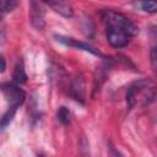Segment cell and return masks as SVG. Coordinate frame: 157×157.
<instances>
[{
    "label": "cell",
    "mask_w": 157,
    "mask_h": 157,
    "mask_svg": "<svg viewBox=\"0 0 157 157\" xmlns=\"http://www.w3.org/2000/svg\"><path fill=\"white\" fill-rule=\"evenodd\" d=\"M55 40L66 45V47H71V48H76V49H80V50H83V52H87V53H91L96 56H99V58H103L105 59V55L99 52L97 48H94L93 45L86 43V42H81L76 38H72V37H66V36H61V34H55L54 36Z\"/></svg>",
    "instance_id": "3"
},
{
    "label": "cell",
    "mask_w": 157,
    "mask_h": 157,
    "mask_svg": "<svg viewBox=\"0 0 157 157\" xmlns=\"http://www.w3.org/2000/svg\"><path fill=\"white\" fill-rule=\"evenodd\" d=\"M17 5H18V1H15V0H0V22H2L5 15L15 10Z\"/></svg>",
    "instance_id": "9"
},
{
    "label": "cell",
    "mask_w": 157,
    "mask_h": 157,
    "mask_svg": "<svg viewBox=\"0 0 157 157\" xmlns=\"http://www.w3.org/2000/svg\"><path fill=\"white\" fill-rule=\"evenodd\" d=\"M132 5L136 9H140L141 11H145V12L153 13L157 11V4L153 1H137V2H134Z\"/></svg>",
    "instance_id": "11"
},
{
    "label": "cell",
    "mask_w": 157,
    "mask_h": 157,
    "mask_svg": "<svg viewBox=\"0 0 157 157\" xmlns=\"http://www.w3.org/2000/svg\"><path fill=\"white\" fill-rule=\"evenodd\" d=\"M70 94L76 99L83 103L85 99V90H83V81L81 77H76L70 85Z\"/></svg>",
    "instance_id": "7"
},
{
    "label": "cell",
    "mask_w": 157,
    "mask_h": 157,
    "mask_svg": "<svg viewBox=\"0 0 157 157\" xmlns=\"http://www.w3.org/2000/svg\"><path fill=\"white\" fill-rule=\"evenodd\" d=\"M148 83L150 82L147 80H140V81H136V82H134L132 85L129 86V88L126 91V104H128L129 109L134 108V105L136 104L137 93L144 91V90H146Z\"/></svg>",
    "instance_id": "5"
},
{
    "label": "cell",
    "mask_w": 157,
    "mask_h": 157,
    "mask_svg": "<svg viewBox=\"0 0 157 157\" xmlns=\"http://www.w3.org/2000/svg\"><path fill=\"white\" fill-rule=\"evenodd\" d=\"M80 152H81V156H82V157H91V156H90L88 144H87V141H86L85 137L81 139V142H80Z\"/></svg>",
    "instance_id": "13"
},
{
    "label": "cell",
    "mask_w": 157,
    "mask_h": 157,
    "mask_svg": "<svg viewBox=\"0 0 157 157\" xmlns=\"http://www.w3.org/2000/svg\"><path fill=\"white\" fill-rule=\"evenodd\" d=\"M0 90L4 93L6 101L9 102V107H13V108H17L18 109L20 105L25 102L26 93L15 82H5V83H1L0 85Z\"/></svg>",
    "instance_id": "2"
},
{
    "label": "cell",
    "mask_w": 157,
    "mask_h": 157,
    "mask_svg": "<svg viewBox=\"0 0 157 157\" xmlns=\"http://www.w3.org/2000/svg\"><path fill=\"white\" fill-rule=\"evenodd\" d=\"M12 80L16 85H22L27 82V74L25 71V65L23 61L21 59L17 60L15 67H13V72H12Z\"/></svg>",
    "instance_id": "8"
},
{
    "label": "cell",
    "mask_w": 157,
    "mask_h": 157,
    "mask_svg": "<svg viewBox=\"0 0 157 157\" xmlns=\"http://www.w3.org/2000/svg\"><path fill=\"white\" fill-rule=\"evenodd\" d=\"M6 69V63H5V59L0 55V72H4Z\"/></svg>",
    "instance_id": "17"
},
{
    "label": "cell",
    "mask_w": 157,
    "mask_h": 157,
    "mask_svg": "<svg viewBox=\"0 0 157 157\" xmlns=\"http://www.w3.org/2000/svg\"><path fill=\"white\" fill-rule=\"evenodd\" d=\"M99 15L102 22L105 26V32L123 34L130 39L135 37L139 32L137 26L121 12H118L112 9H103L101 10Z\"/></svg>",
    "instance_id": "1"
},
{
    "label": "cell",
    "mask_w": 157,
    "mask_h": 157,
    "mask_svg": "<svg viewBox=\"0 0 157 157\" xmlns=\"http://www.w3.org/2000/svg\"><path fill=\"white\" fill-rule=\"evenodd\" d=\"M151 63H152V67L153 70H156V48L153 47L151 50Z\"/></svg>",
    "instance_id": "15"
},
{
    "label": "cell",
    "mask_w": 157,
    "mask_h": 157,
    "mask_svg": "<svg viewBox=\"0 0 157 157\" xmlns=\"http://www.w3.org/2000/svg\"><path fill=\"white\" fill-rule=\"evenodd\" d=\"M4 40H5V29H4L2 22H0V45L4 43Z\"/></svg>",
    "instance_id": "16"
},
{
    "label": "cell",
    "mask_w": 157,
    "mask_h": 157,
    "mask_svg": "<svg viewBox=\"0 0 157 157\" xmlns=\"http://www.w3.org/2000/svg\"><path fill=\"white\" fill-rule=\"evenodd\" d=\"M56 118H58V120H59L61 124L67 125V124L70 123L71 114H70V112H69V109H67L66 107L61 105V107H59V109H58V112H56Z\"/></svg>",
    "instance_id": "12"
},
{
    "label": "cell",
    "mask_w": 157,
    "mask_h": 157,
    "mask_svg": "<svg viewBox=\"0 0 157 157\" xmlns=\"http://www.w3.org/2000/svg\"><path fill=\"white\" fill-rule=\"evenodd\" d=\"M109 157H123V155L118 151V150H115L114 147H109Z\"/></svg>",
    "instance_id": "14"
},
{
    "label": "cell",
    "mask_w": 157,
    "mask_h": 157,
    "mask_svg": "<svg viewBox=\"0 0 157 157\" xmlns=\"http://www.w3.org/2000/svg\"><path fill=\"white\" fill-rule=\"evenodd\" d=\"M29 20L32 26L36 29L42 31L44 28L45 20H44V9L42 2H38V1L29 2Z\"/></svg>",
    "instance_id": "4"
},
{
    "label": "cell",
    "mask_w": 157,
    "mask_h": 157,
    "mask_svg": "<svg viewBox=\"0 0 157 157\" xmlns=\"http://www.w3.org/2000/svg\"><path fill=\"white\" fill-rule=\"evenodd\" d=\"M45 5H48L49 7H52L55 12H58L59 15L64 16V17H72L74 11L70 4L65 2V1H45Z\"/></svg>",
    "instance_id": "6"
},
{
    "label": "cell",
    "mask_w": 157,
    "mask_h": 157,
    "mask_svg": "<svg viewBox=\"0 0 157 157\" xmlns=\"http://www.w3.org/2000/svg\"><path fill=\"white\" fill-rule=\"evenodd\" d=\"M16 112H17V108H13V107H9L7 108V110L0 118V130H4L13 120Z\"/></svg>",
    "instance_id": "10"
}]
</instances>
